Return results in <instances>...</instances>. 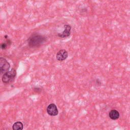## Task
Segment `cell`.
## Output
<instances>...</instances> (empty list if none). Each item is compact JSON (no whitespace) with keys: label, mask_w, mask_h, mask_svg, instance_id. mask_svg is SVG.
<instances>
[{"label":"cell","mask_w":130,"mask_h":130,"mask_svg":"<svg viewBox=\"0 0 130 130\" xmlns=\"http://www.w3.org/2000/svg\"><path fill=\"white\" fill-rule=\"evenodd\" d=\"M68 56V52L64 49L59 50L56 54V59L58 61H63L65 60Z\"/></svg>","instance_id":"obj_5"},{"label":"cell","mask_w":130,"mask_h":130,"mask_svg":"<svg viewBox=\"0 0 130 130\" xmlns=\"http://www.w3.org/2000/svg\"><path fill=\"white\" fill-rule=\"evenodd\" d=\"M0 47L2 49H5L6 47H7V45L6 43H3L0 45Z\"/></svg>","instance_id":"obj_9"},{"label":"cell","mask_w":130,"mask_h":130,"mask_svg":"<svg viewBox=\"0 0 130 130\" xmlns=\"http://www.w3.org/2000/svg\"><path fill=\"white\" fill-rule=\"evenodd\" d=\"M109 116L111 119L116 120L119 117V113L116 110H112L109 113Z\"/></svg>","instance_id":"obj_7"},{"label":"cell","mask_w":130,"mask_h":130,"mask_svg":"<svg viewBox=\"0 0 130 130\" xmlns=\"http://www.w3.org/2000/svg\"><path fill=\"white\" fill-rule=\"evenodd\" d=\"M10 68L8 61L4 58L0 57V73H6Z\"/></svg>","instance_id":"obj_3"},{"label":"cell","mask_w":130,"mask_h":130,"mask_svg":"<svg viewBox=\"0 0 130 130\" xmlns=\"http://www.w3.org/2000/svg\"><path fill=\"white\" fill-rule=\"evenodd\" d=\"M4 130H5V129H4ZM7 130H8V129H7ZM8 130H9V129H8Z\"/></svg>","instance_id":"obj_10"},{"label":"cell","mask_w":130,"mask_h":130,"mask_svg":"<svg viewBox=\"0 0 130 130\" xmlns=\"http://www.w3.org/2000/svg\"><path fill=\"white\" fill-rule=\"evenodd\" d=\"M23 128V125L20 121L16 122L13 125V130H22Z\"/></svg>","instance_id":"obj_8"},{"label":"cell","mask_w":130,"mask_h":130,"mask_svg":"<svg viewBox=\"0 0 130 130\" xmlns=\"http://www.w3.org/2000/svg\"><path fill=\"white\" fill-rule=\"evenodd\" d=\"M45 38L42 36L39 35H33L32 37L29 38L28 43L29 46L30 47H38L42 44L45 41Z\"/></svg>","instance_id":"obj_1"},{"label":"cell","mask_w":130,"mask_h":130,"mask_svg":"<svg viewBox=\"0 0 130 130\" xmlns=\"http://www.w3.org/2000/svg\"><path fill=\"white\" fill-rule=\"evenodd\" d=\"M16 75V71L14 69H12L4 74L2 77V81L5 83H11L14 80Z\"/></svg>","instance_id":"obj_2"},{"label":"cell","mask_w":130,"mask_h":130,"mask_svg":"<svg viewBox=\"0 0 130 130\" xmlns=\"http://www.w3.org/2000/svg\"><path fill=\"white\" fill-rule=\"evenodd\" d=\"M64 30L61 34H58V36L60 38H66L69 37L71 34V27L68 24H66L64 25Z\"/></svg>","instance_id":"obj_6"},{"label":"cell","mask_w":130,"mask_h":130,"mask_svg":"<svg viewBox=\"0 0 130 130\" xmlns=\"http://www.w3.org/2000/svg\"><path fill=\"white\" fill-rule=\"evenodd\" d=\"M47 112L51 116H56L58 113L57 107L54 104H50L48 105L47 108Z\"/></svg>","instance_id":"obj_4"}]
</instances>
